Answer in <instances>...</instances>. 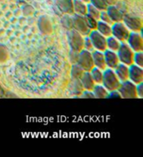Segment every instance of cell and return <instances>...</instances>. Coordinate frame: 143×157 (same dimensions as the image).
Returning <instances> with one entry per match:
<instances>
[{
    "label": "cell",
    "instance_id": "6da1fadb",
    "mask_svg": "<svg viewBox=\"0 0 143 157\" xmlns=\"http://www.w3.org/2000/svg\"><path fill=\"white\" fill-rule=\"evenodd\" d=\"M121 81L114 72V70L106 68L103 70V77L101 85L106 89L108 91L116 90L120 86Z\"/></svg>",
    "mask_w": 143,
    "mask_h": 157
},
{
    "label": "cell",
    "instance_id": "7a4b0ae2",
    "mask_svg": "<svg viewBox=\"0 0 143 157\" xmlns=\"http://www.w3.org/2000/svg\"><path fill=\"white\" fill-rule=\"evenodd\" d=\"M120 63H123L126 65H131L133 63L134 51L130 48L126 42H121L118 50L116 51Z\"/></svg>",
    "mask_w": 143,
    "mask_h": 157
},
{
    "label": "cell",
    "instance_id": "3957f363",
    "mask_svg": "<svg viewBox=\"0 0 143 157\" xmlns=\"http://www.w3.org/2000/svg\"><path fill=\"white\" fill-rule=\"evenodd\" d=\"M67 40L70 49L79 52L84 48V36L74 29L67 31Z\"/></svg>",
    "mask_w": 143,
    "mask_h": 157
},
{
    "label": "cell",
    "instance_id": "277c9868",
    "mask_svg": "<svg viewBox=\"0 0 143 157\" xmlns=\"http://www.w3.org/2000/svg\"><path fill=\"white\" fill-rule=\"evenodd\" d=\"M117 90L122 95V98H124V99L137 98V85H135L134 83H132L129 79L121 82Z\"/></svg>",
    "mask_w": 143,
    "mask_h": 157
},
{
    "label": "cell",
    "instance_id": "5b68a950",
    "mask_svg": "<svg viewBox=\"0 0 143 157\" xmlns=\"http://www.w3.org/2000/svg\"><path fill=\"white\" fill-rule=\"evenodd\" d=\"M130 32L123 22H116L111 24V35L120 42H126Z\"/></svg>",
    "mask_w": 143,
    "mask_h": 157
},
{
    "label": "cell",
    "instance_id": "8992f818",
    "mask_svg": "<svg viewBox=\"0 0 143 157\" xmlns=\"http://www.w3.org/2000/svg\"><path fill=\"white\" fill-rule=\"evenodd\" d=\"M89 37L91 40V43L94 46L95 49L99 51L104 52L106 49V37L99 33L96 29L91 30L89 33Z\"/></svg>",
    "mask_w": 143,
    "mask_h": 157
},
{
    "label": "cell",
    "instance_id": "52a82bcc",
    "mask_svg": "<svg viewBox=\"0 0 143 157\" xmlns=\"http://www.w3.org/2000/svg\"><path fill=\"white\" fill-rule=\"evenodd\" d=\"M72 19H73V29L78 33H79L83 36H87L89 33H91V29L86 24L85 22V16L79 15L74 13L72 15Z\"/></svg>",
    "mask_w": 143,
    "mask_h": 157
},
{
    "label": "cell",
    "instance_id": "ba28073f",
    "mask_svg": "<svg viewBox=\"0 0 143 157\" xmlns=\"http://www.w3.org/2000/svg\"><path fill=\"white\" fill-rule=\"evenodd\" d=\"M77 63L79 66L82 68L85 71H88L90 72L91 70L94 67V63H93V59H92L91 52L85 50L83 48L82 50L79 52V59H78V62Z\"/></svg>",
    "mask_w": 143,
    "mask_h": 157
},
{
    "label": "cell",
    "instance_id": "9c48e42d",
    "mask_svg": "<svg viewBox=\"0 0 143 157\" xmlns=\"http://www.w3.org/2000/svg\"><path fill=\"white\" fill-rule=\"evenodd\" d=\"M122 22L131 32H141L142 30V20L139 17L124 15Z\"/></svg>",
    "mask_w": 143,
    "mask_h": 157
},
{
    "label": "cell",
    "instance_id": "30bf717a",
    "mask_svg": "<svg viewBox=\"0 0 143 157\" xmlns=\"http://www.w3.org/2000/svg\"><path fill=\"white\" fill-rule=\"evenodd\" d=\"M126 43L134 52L143 50V39L140 32H130Z\"/></svg>",
    "mask_w": 143,
    "mask_h": 157
},
{
    "label": "cell",
    "instance_id": "8fae6325",
    "mask_svg": "<svg viewBox=\"0 0 143 157\" xmlns=\"http://www.w3.org/2000/svg\"><path fill=\"white\" fill-rule=\"evenodd\" d=\"M128 79L131 80L135 85H137L141 82H143V69L141 67L137 66V64L132 63L129 65V73Z\"/></svg>",
    "mask_w": 143,
    "mask_h": 157
},
{
    "label": "cell",
    "instance_id": "7c38bea8",
    "mask_svg": "<svg viewBox=\"0 0 143 157\" xmlns=\"http://www.w3.org/2000/svg\"><path fill=\"white\" fill-rule=\"evenodd\" d=\"M103 54L104 57H105V61H106V68H110V69L114 70L117 66V64L120 63L116 52L110 50V49L106 48L103 52Z\"/></svg>",
    "mask_w": 143,
    "mask_h": 157
},
{
    "label": "cell",
    "instance_id": "4fadbf2b",
    "mask_svg": "<svg viewBox=\"0 0 143 157\" xmlns=\"http://www.w3.org/2000/svg\"><path fill=\"white\" fill-rule=\"evenodd\" d=\"M91 55L94 66L97 67V68H99L101 70H104L105 69H106V61H105L103 52L94 49L91 52Z\"/></svg>",
    "mask_w": 143,
    "mask_h": 157
},
{
    "label": "cell",
    "instance_id": "5bb4252c",
    "mask_svg": "<svg viewBox=\"0 0 143 157\" xmlns=\"http://www.w3.org/2000/svg\"><path fill=\"white\" fill-rule=\"evenodd\" d=\"M56 5L60 12L64 14H74L73 0H56Z\"/></svg>",
    "mask_w": 143,
    "mask_h": 157
},
{
    "label": "cell",
    "instance_id": "9a60e30c",
    "mask_svg": "<svg viewBox=\"0 0 143 157\" xmlns=\"http://www.w3.org/2000/svg\"><path fill=\"white\" fill-rule=\"evenodd\" d=\"M38 28L43 34H49L53 31L52 24L46 16H41L38 21Z\"/></svg>",
    "mask_w": 143,
    "mask_h": 157
},
{
    "label": "cell",
    "instance_id": "2e32d148",
    "mask_svg": "<svg viewBox=\"0 0 143 157\" xmlns=\"http://www.w3.org/2000/svg\"><path fill=\"white\" fill-rule=\"evenodd\" d=\"M114 72L121 82L125 81L128 79V73H129V66L123 63H119L117 66L114 69Z\"/></svg>",
    "mask_w": 143,
    "mask_h": 157
},
{
    "label": "cell",
    "instance_id": "e0dca14e",
    "mask_svg": "<svg viewBox=\"0 0 143 157\" xmlns=\"http://www.w3.org/2000/svg\"><path fill=\"white\" fill-rule=\"evenodd\" d=\"M106 11L108 13L110 18L111 19L113 23L116 22H122L123 20V16L124 14L122 13L115 5H110L106 8Z\"/></svg>",
    "mask_w": 143,
    "mask_h": 157
},
{
    "label": "cell",
    "instance_id": "ac0fdd59",
    "mask_svg": "<svg viewBox=\"0 0 143 157\" xmlns=\"http://www.w3.org/2000/svg\"><path fill=\"white\" fill-rule=\"evenodd\" d=\"M80 82H81V85H82L84 90H92L93 88H94L95 83L93 80L91 74L88 71H85L83 75L81 76L80 78Z\"/></svg>",
    "mask_w": 143,
    "mask_h": 157
},
{
    "label": "cell",
    "instance_id": "d6986e66",
    "mask_svg": "<svg viewBox=\"0 0 143 157\" xmlns=\"http://www.w3.org/2000/svg\"><path fill=\"white\" fill-rule=\"evenodd\" d=\"M69 88H70V93L76 96H80V94H82V92L84 91V88L81 85L80 80L75 79V78H71Z\"/></svg>",
    "mask_w": 143,
    "mask_h": 157
},
{
    "label": "cell",
    "instance_id": "ffe728a7",
    "mask_svg": "<svg viewBox=\"0 0 143 157\" xmlns=\"http://www.w3.org/2000/svg\"><path fill=\"white\" fill-rule=\"evenodd\" d=\"M92 92L96 99H106L109 91L101 84H95L92 90Z\"/></svg>",
    "mask_w": 143,
    "mask_h": 157
},
{
    "label": "cell",
    "instance_id": "44dd1931",
    "mask_svg": "<svg viewBox=\"0 0 143 157\" xmlns=\"http://www.w3.org/2000/svg\"><path fill=\"white\" fill-rule=\"evenodd\" d=\"M74 13L85 16L87 13V9L85 4L81 0H73Z\"/></svg>",
    "mask_w": 143,
    "mask_h": 157
},
{
    "label": "cell",
    "instance_id": "7402d4cb",
    "mask_svg": "<svg viewBox=\"0 0 143 157\" xmlns=\"http://www.w3.org/2000/svg\"><path fill=\"white\" fill-rule=\"evenodd\" d=\"M96 30L101 33L105 37H108L111 35V25L101 20H98Z\"/></svg>",
    "mask_w": 143,
    "mask_h": 157
},
{
    "label": "cell",
    "instance_id": "603a6c76",
    "mask_svg": "<svg viewBox=\"0 0 143 157\" xmlns=\"http://www.w3.org/2000/svg\"><path fill=\"white\" fill-rule=\"evenodd\" d=\"M121 42L112 35L106 37V48L110 50L116 52L120 47Z\"/></svg>",
    "mask_w": 143,
    "mask_h": 157
},
{
    "label": "cell",
    "instance_id": "cb8c5ba5",
    "mask_svg": "<svg viewBox=\"0 0 143 157\" xmlns=\"http://www.w3.org/2000/svg\"><path fill=\"white\" fill-rule=\"evenodd\" d=\"M90 74H91V75L92 78H93V80L95 84H101L102 77H103V70H100L97 67L94 66L90 71Z\"/></svg>",
    "mask_w": 143,
    "mask_h": 157
},
{
    "label": "cell",
    "instance_id": "d4e9b609",
    "mask_svg": "<svg viewBox=\"0 0 143 157\" xmlns=\"http://www.w3.org/2000/svg\"><path fill=\"white\" fill-rule=\"evenodd\" d=\"M85 72L81 67L79 66L78 63H74L71 66V70H70V75L71 78H75V79H80L81 76Z\"/></svg>",
    "mask_w": 143,
    "mask_h": 157
},
{
    "label": "cell",
    "instance_id": "484cf974",
    "mask_svg": "<svg viewBox=\"0 0 143 157\" xmlns=\"http://www.w3.org/2000/svg\"><path fill=\"white\" fill-rule=\"evenodd\" d=\"M60 23L62 26L67 29L70 30L73 29V19H72V15L70 14H64L60 18Z\"/></svg>",
    "mask_w": 143,
    "mask_h": 157
},
{
    "label": "cell",
    "instance_id": "4316f807",
    "mask_svg": "<svg viewBox=\"0 0 143 157\" xmlns=\"http://www.w3.org/2000/svg\"><path fill=\"white\" fill-rule=\"evenodd\" d=\"M86 9H87V14L91 16L92 18H95L96 20H99L100 18V13L101 11L97 9L95 6H93L91 3H88L86 4Z\"/></svg>",
    "mask_w": 143,
    "mask_h": 157
},
{
    "label": "cell",
    "instance_id": "83f0119b",
    "mask_svg": "<svg viewBox=\"0 0 143 157\" xmlns=\"http://www.w3.org/2000/svg\"><path fill=\"white\" fill-rule=\"evenodd\" d=\"M9 59V53L6 46L0 44V63H6Z\"/></svg>",
    "mask_w": 143,
    "mask_h": 157
},
{
    "label": "cell",
    "instance_id": "f1b7e54d",
    "mask_svg": "<svg viewBox=\"0 0 143 157\" xmlns=\"http://www.w3.org/2000/svg\"><path fill=\"white\" fill-rule=\"evenodd\" d=\"M85 22H86V24L89 27V29L91 30H95L96 29V27H97V22L98 20H96L95 18H92L91 16H90L89 14H85Z\"/></svg>",
    "mask_w": 143,
    "mask_h": 157
},
{
    "label": "cell",
    "instance_id": "f546056e",
    "mask_svg": "<svg viewBox=\"0 0 143 157\" xmlns=\"http://www.w3.org/2000/svg\"><path fill=\"white\" fill-rule=\"evenodd\" d=\"M90 3H91L93 6H95L100 11H103L106 10L108 5L106 3L105 0H90Z\"/></svg>",
    "mask_w": 143,
    "mask_h": 157
},
{
    "label": "cell",
    "instance_id": "4dcf8cb0",
    "mask_svg": "<svg viewBox=\"0 0 143 157\" xmlns=\"http://www.w3.org/2000/svg\"><path fill=\"white\" fill-rule=\"evenodd\" d=\"M133 63L137 64V66L143 67V53L142 51L134 52L133 56Z\"/></svg>",
    "mask_w": 143,
    "mask_h": 157
},
{
    "label": "cell",
    "instance_id": "1f68e13d",
    "mask_svg": "<svg viewBox=\"0 0 143 157\" xmlns=\"http://www.w3.org/2000/svg\"><path fill=\"white\" fill-rule=\"evenodd\" d=\"M78 59H79V52L70 49V53H69V60L71 64L74 63H77L78 62Z\"/></svg>",
    "mask_w": 143,
    "mask_h": 157
},
{
    "label": "cell",
    "instance_id": "d6a6232c",
    "mask_svg": "<svg viewBox=\"0 0 143 157\" xmlns=\"http://www.w3.org/2000/svg\"><path fill=\"white\" fill-rule=\"evenodd\" d=\"M84 49L88 50L90 52H92L95 49L94 46L92 44L91 40L88 35L87 36H84Z\"/></svg>",
    "mask_w": 143,
    "mask_h": 157
},
{
    "label": "cell",
    "instance_id": "836d02e7",
    "mask_svg": "<svg viewBox=\"0 0 143 157\" xmlns=\"http://www.w3.org/2000/svg\"><path fill=\"white\" fill-rule=\"evenodd\" d=\"M99 19H100L101 21L107 23V24H110V25L113 24V22L111 21V19L110 18L109 15H108V13H107L106 10L101 11V13H100V18H99Z\"/></svg>",
    "mask_w": 143,
    "mask_h": 157
},
{
    "label": "cell",
    "instance_id": "e575fe53",
    "mask_svg": "<svg viewBox=\"0 0 143 157\" xmlns=\"http://www.w3.org/2000/svg\"><path fill=\"white\" fill-rule=\"evenodd\" d=\"M120 98H122V95L117 90L109 91L108 95L106 97V99H120Z\"/></svg>",
    "mask_w": 143,
    "mask_h": 157
},
{
    "label": "cell",
    "instance_id": "d590c367",
    "mask_svg": "<svg viewBox=\"0 0 143 157\" xmlns=\"http://www.w3.org/2000/svg\"><path fill=\"white\" fill-rule=\"evenodd\" d=\"M80 98H84V99H95V95L93 94L92 90H84L82 94H80Z\"/></svg>",
    "mask_w": 143,
    "mask_h": 157
},
{
    "label": "cell",
    "instance_id": "8d00e7d4",
    "mask_svg": "<svg viewBox=\"0 0 143 157\" xmlns=\"http://www.w3.org/2000/svg\"><path fill=\"white\" fill-rule=\"evenodd\" d=\"M137 97L139 98L143 97V82H141L137 85Z\"/></svg>",
    "mask_w": 143,
    "mask_h": 157
},
{
    "label": "cell",
    "instance_id": "74e56055",
    "mask_svg": "<svg viewBox=\"0 0 143 157\" xmlns=\"http://www.w3.org/2000/svg\"><path fill=\"white\" fill-rule=\"evenodd\" d=\"M105 1H106V4L108 6L116 4V0H105Z\"/></svg>",
    "mask_w": 143,
    "mask_h": 157
},
{
    "label": "cell",
    "instance_id": "f35d334b",
    "mask_svg": "<svg viewBox=\"0 0 143 157\" xmlns=\"http://www.w3.org/2000/svg\"><path fill=\"white\" fill-rule=\"evenodd\" d=\"M3 95H4V90H3V88L2 87V85H0V98H2Z\"/></svg>",
    "mask_w": 143,
    "mask_h": 157
},
{
    "label": "cell",
    "instance_id": "ab89813d",
    "mask_svg": "<svg viewBox=\"0 0 143 157\" xmlns=\"http://www.w3.org/2000/svg\"><path fill=\"white\" fill-rule=\"evenodd\" d=\"M81 1H83V2H84L85 3H90V0H81Z\"/></svg>",
    "mask_w": 143,
    "mask_h": 157
}]
</instances>
